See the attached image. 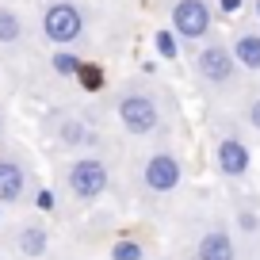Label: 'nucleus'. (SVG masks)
<instances>
[{"mask_svg":"<svg viewBox=\"0 0 260 260\" xmlns=\"http://www.w3.org/2000/svg\"><path fill=\"white\" fill-rule=\"evenodd\" d=\"M195 73L203 77L207 84H230L237 77V57L230 46H222V42H211V46L199 50V57H195Z\"/></svg>","mask_w":260,"mask_h":260,"instance_id":"obj_4","label":"nucleus"},{"mask_svg":"<svg viewBox=\"0 0 260 260\" xmlns=\"http://www.w3.org/2000/svg\"><path fill=\"white\" fill-rule=\"evenodd\" d=\"M142 180H146L149 191L169 195V191H176L180 180H184V165H180V157H176V153L161 149V153H153L146 165H142Z\"/></svg>","mask_w":260,"mask_h":260,"instance_id":"obj_6","label":"nucleus"},{"mask_svg":"<svg viewBox=\"0 0 260 260\" xmlns=\"http://www.w3.org/2000/svg\"><path fill=\"white\" fill-rule=\"evenodd\" d=\"M42 35H46L54 46H73L84 35V12L77 8L73 0H54V4L42 12Z\"/></svg>","mask_w":260,"mask_h":260,"instance_id":"obj_1","label":"nucleus"},{"mask_svg":"<svg viewBox=\"0 0 260 260\" xmlns=\"http://www.w3.org/2000/svg\"><path fill=\"white\" fill-rule=\"evenodd\" d=\"M249 122H252V126L260 130V96H256V100L249 104Z\"/></svg>","mask_w":260,"mask_h":260,"instance_id":"obj_16","label":"nucleus"},{"mask_svg":"<svg viewBox=\"0 0 260 260\" xmlns=\"http://www.w3.org/2000/svg\"><path fill=\"white\" fill-rule=\"evenodd\" d=\"M237 222H241V226H245V230H256V218H252V214H249V211H241V214H237Z\"/></svg>","mask_w":260,"mask_h":260,"instance_id":"obj_18","label":"nucleus"},{"mask_svg":"<svg viewBox=\"0 0 260 260\" xmlns=\"http://www.w3.org/2000/svg\"><path fill=\"white\" fill-rule=\"evenodd\" d=\"M195 256L199 260H237V245L226 230H207L195 245Z\"/></svg>","mask_w":260,"mask_h":260,"instance_id":"obj_9","label":"nucleus"},{"mask_svg":"<svg viewBox=\"0 0 260 260\" xmlns=\"http://www.w3.org/2000/svg\"><path fill=\"white\" fill-rule=\"evenodd\" d=\"M65 184H69V191H73L81 203H92V199H100V195L107 191L111 172H107V165L100 161V157H77V161L69 165V172H65Z\"/></svg>","mask_w":260,"mask_h":260,"instance_id":"obj_2","label":"nucleus"},{"mask_svg":"<svg viewBox=\"0 0 260 260\" xmlns=\"http://www.w3.org/2000/svg\"><path fill=\"white\" fill-rule=\"evenodd\" d=\"M111 260H142V245L138 241H119L111 249Z\"/></svg>","mask_w":260,"mask_h":260,"instance_id":"obj_14","label":"nucleus"},{"mask_svg":"<svg viewBox=\"0 0 260 260\" xmlns=\"http://www.w3.org/2000/svg\"><path fill=\"white\" fill-rule=\"evenodd\" d=\"M211 31V8H207V0H176L172 4V35L187 42H199L207 39Z\"/></svg>","mask_w":260,"mask_h":260,"instance_id":"obj_5","label":"nucleus"},{"mask_svg":"<svg viewBox=\"0 0 260 260\" xmlns=\"http://www.w3.org/2000/svg\"><path fill=\"white\" fill-rule=\"evenodd\" d=\"M77 69H81V57H77V54H65V50H57V54H54V73L73 77Z\"/></svg>","mask_w":260,"mask_h":260,"instance_id":"obj_13","label":"nucleus"},{"mask_svg":"<svg viewBox=\"0 0 260 260\" xmlns=\"http://www.w3.org/2000/svg\"><path fill=\"white\" fill-rule=\"evenodd\" d=\"M46 245H50V234L42 226H19V234H16V249L23 252V256H42L46 252Z\"/></svg>","mask_w":260,"mask_h":260,"instance_id":"obj_11","label":"nucleus"},{"mask_svg":"<svg viewBox=\"0 0 260 260\" xmlns=\"http://www.w3.org/2000/svg\"><path fill=\"white\" fill-rule=\"evenodd\" d=\"M0 130H4V119H0Z\"/></svg>","mask_w":260,"mask_h":260,"instance_id":"obj_21","label":"nucleus"},{"mask_svg":"<svg viewBox=\"0 0 260 260\" xmlns=\"http://www.w3.org/2000/svg\"><path fill=\"white\" fill-rule=\"evenodd\" d=\"M157 46H161V54H172V35L161 31V35H157Z\"/></svg>","mask_w":260,"mask_h":260,"instance_id":"obj_17","label":"nucleus"},{"mask_svg":"<svg viewBox=\"0 0 260 260\" xmlns=\"http://www.w3.org/2000/svg\"><path fill=\"white\" fill-rule=\"evenodd\" d=\"M27 191V172L19 161H12V157H0V207L8 203H19Z\"/></svg>","mask_w":260,"mask_h":260,"instance_id":"obj_8","label":"nucleus"},{"mask_svg":"<svg viewBox=\"0 0 260 260\" xmlns=\"http://www.w3.org/2000/svg\"><path fill=\"white\" fill-rule=\"evenodd\" d=\"M214 165H218L222 176L237 180V176H245V172H249L252 153H249V146H245L241 138H222L218 146H214Z\"/></svg>","mask_w":260,"mask_h":260,"instance_id":"obj_7","label":"nucleus"},{"mask_svg":"<svg viewBox=\"0 0 260 260\" xmlns=\"http://www.w3.org/2000/svg\"><path fill=\"white\" fill-rule=\"evenodd\" d=\"M256 16H260V0H256Z\"/></svg>","mask_w":260,"mask_h":260,"instance_id":"obj_20","label":"nucleus"},{"mask_svg":"<svg viewBox=\"0 0 260 260\" xmlns=\"http://www.w3.org/2000/svg\"><path fill=\"white\" fill-rule=\"evenodd\" d=\"M61 142H69V146H81V142H84V126H81L77 119H69V122L61 126Z\"/></svg>","mask_w":260,"mask_h":260,"instance_id":"obj_15","label":"nucleus"},{"mask_svg":"<svg viewBox=\"0 0 260 260\" xmlns=\"http://www.w3.org/2000/svg\"><path fill=\"white\" fill-rule=\"evenodd\" d=\"M119 122L126 134L142 138V134H153L157 122H161V104H157L149 92H126L119 100Z\"/></svg>","mask_w":260,"mask_h":260,"instance_id":"obj_3","label":"nucleus"},{"mask_svg":"<svg viewBox=\"0 0 260 260\" xmlns=\"http://www.w3.org/2000/svg\"><path fill=\"white\" fill-rule=\"evenodd\" d=\"M23 16L16 8H0V46H16L23 39Z\"/></svg>","mask_w":260,"mask_h":260,"instance_id":"obj_12","label":"nucleus"},{"mask_svg":"<svg viewBox=\"0 0 260 260\" xmlns=\"http://www.w3.org/2000/svg\"><path fill=\"white\" fill-rule=\"evenodd\" d=\"M222 8H226V12H237V8H241V0H222Z\"/></svg>","mask_w":260,"mask_h":260,"instance_id":"obj_19","label":"nucleus"},{"mask_svg":"<svg viewBox=\"0 0 260 260\" xmlns=\"http://www.w3.org/2000/svg\"><path fill=\"white\" fill-rule=\"evenodd\" d=\"M230 50H234V57H237V65H241V69L260 73V35H256V31H241Z\"/></svg>","mask_w":260,"mask_h":260,"instance_id":"obj_10","label":"nucleus"}]
</instances>
